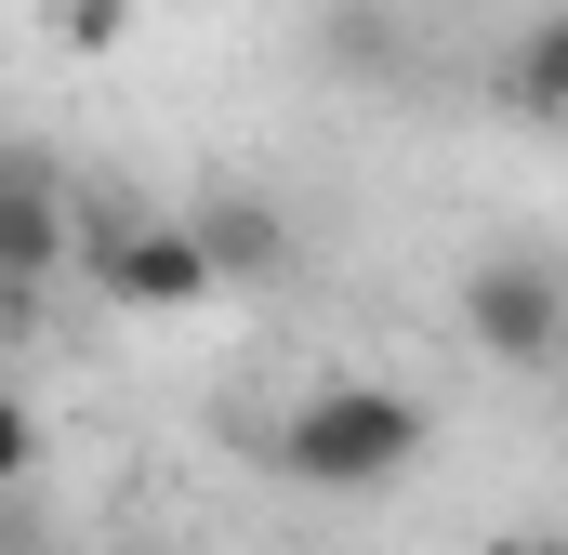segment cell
Returning a JSON list of instances; mask_svg holds the SVG:
<instances>
[{
  "mask_svg": "<svg viewBox=\"0 0 568 555\" xmlns=\"http://www.w3.org/2000/svg\"><path fill=\"white\" fill-rule=\"evenodd\" d=\"M424 463V397H397V384H371V371H331V384H304V411L278 436V476L291 490H331V503H371V490H397Z\"/></svg>",
  "mask_w": 568,
  "mask_h": 555,
  "instance_id": "obj_1",
  "label": "cell"
},
{
  "mask_svg": "<svg viewBox=\"0 0 568 555\" xmlns=\"http://www.w3.org/2000/svg\"><path fill=\"white\" fill-rule=\"evenodd\" d=\"M80 265L106 304H133V317H185V304H212L225 265H212V239H199V212H93V239H80Z\"/></svg>",
  "mask_w": 568,
  "mask_h": 555,
  "instance_id": "obj_2",
  "label": "cell"
},
{
  "mask_svg": "<svg viewBox=\"0 0 568 555\" xmlns=\"http://www.w3.org/2000/svg\"><path fill=\"white\" fill-rule=\"evenodd\" d=\"M463 344L516 384H542L568 357V265L556 252H476L463 265Z\"/></svg>",
  "mask_w": 568,
  "mask_h": 555,
  "instance_id": "obj_3",
  "label": "cell"
},
{
  "mask_svg": "<svg viewBox=\"0 0 568 555\" xmlns=\"http://www.w3.org/2000/svg\"><path fill=\"white\" fill-rule=\"evenodd\" d=\"M185 212H199V239H212L225 291H278V278H291V252H304V239H291V212L265 199V185H199Z\"/></svg>",
  "mask_w": 568,
  "mask_h": 555,
  "instance_id": "obj_4",
  "label": "cell"
},
{
  "mask_svg": "<svg viewBox=\"0 0 568 555\" xmlns=\"http://www.w3.org/2000/svg\"><path fill=\"white\" fill-rule=\"evenodd\" d=\"M489 93H503V120H529V133H568V0H556V13H529V27L503 40Z\"/></svg>",
  "mask_w": 568,
  "mask_h": 555,
  "instance_id": "obj_5",
  "label": "cell"
},
{
  "mask_svg": "<svg viewBox=\"0 0 568 555\" xmlns=\"http://www.w3.org/2000/svg\"><path fill=\"white\" fill-rule=\"evenodd\" d=\"M13 278H67V172L40 145H13Z\"/></svg>",
  "mask_w": 568,
  "mask_h": 555,
  "instance_id": "obj_6",
  "label": "cell"
},
{
  "mask_svg": "<svg viewBox=\"0 0 568 555\" xmlns=\"http://www.w3.org/2000/svg\"><path fill=\"white\" fill-rule=\"evenodd\" d=\"M331 53H344V80H384V67H397V13H384V0H344V13H331Z\"/></svg>",
  "mask_w": 568,
  "mask_h": 555,
  "instance_id": "obj_7",
  "label": "cell"
},
{
  "mask_svg": "<svg viewBox=\"0 0 568 555\" xmlns=\"http://www.w3.org/2000/svg\"><path fill=\"white\" fill-rule=\"evenodd\" d=\"M120 27H133V0H67V40H80V53H106Z\"/></svg>",
  "mask_w": 568,
  "mask_h": 555,
  "instance_id": "obj_8",
  "label": "cell"
},
{
  "mask_svg": "<svg viewBox=\"0 0 568 555\" xmlns=\"http://www.w3.org/2000/svg\"><path fill=\"white\" fill-rule=\"evenodd\" d=\"M476 555H568V543H556V529H489Z\"/></svg>",
  "mask_w": 568,
  "mask_h": 555,
  "instance_id": "obj_9",
  "label": "cell"
},
{
  "mask_svg": "<svg viewBox=\"0 0 568 555\" xmlns=\"http://www.w3.org/2000/svg\"><path fill=\"white\" fill-rule=\"evenodd\" d=\"M106 555H159V543H106Z\"/></svg>",
  "mask_w": 568,
  "mask_h": 555,
  "instance_id": "obj_10",
  "label": "cell"
}]
</instances>
